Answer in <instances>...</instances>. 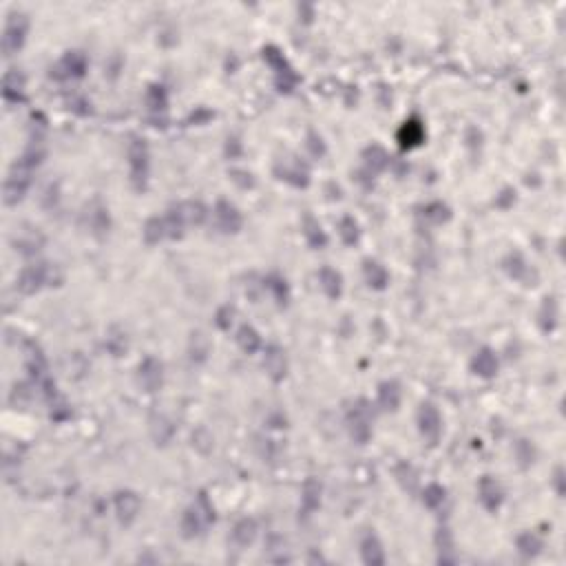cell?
I'll list each match as a JSON object with an SVG mask.
<instances>
[{"mask_svg":"<svg viewBox=\"0 0 566 566\" xmlns=\"http://www.w3.org/2000/svg\"><path fill=\"white\" fill-rule=\"evenodd\" d=\"M471 369L473 374H478L482 378H493L497 374V358L489 347H482L480 352H475L471 358Z\"/></svg>","mask_w":566,"mask_h":566,"instance_id":"17","label":"cell"},{"mask_svg":"<svg viewBox=\"0 0 566 566\" xmlns=\"http://www.w3.org/2000/svg\"><path fill=\"white\" fill-rule=\"evenodd\" d=\"M140 506H142V500L138 493H133V491H118L116 493V513L124 527H129L133 520L138 518Z\"/></svg>","mask_w":566,"mask_h":566,"instance_id":"12","label":"cell"},{"mask_svg":"<svg viewBox=\"0 0 566 566\" xmlns=\"http://www.w3.org/2000/svg\"><path fill=\"white\" fill-rule=\"evenodd\" d=\"M179 212H182V217L186 223H195L199 226L203 219H206V208H203V203L201 201H184V203H179Z\"/></svg>","mask_w":566,"mask_h":566,"instance_id":"28","label":"cell"},{"mask_svg":"<svg viewBox=\"0 0 566 566\" xmlns=\"http://www.w3.org/2000/svg\"><path fill=\"white\" fill-rule=\"evenodd\" d=\"M399 142L403 149H416V146H421L425 142V127H423V122L418 120V118H412V120H407L401 131H399Z\"/></svg>","mask_w":566,"mask_h":566,"instance_id":"16","label":"cell"},{"mask_svg":"<svg viewBox=\"0 0 566 566\" xmlns=\"http://www.w3.org/2000/svg\"><path fill=\"white\" fill-rule=\"evenodd\" d=\"M363 160H365V166H367L369 173H381V171H385V168H387L390 155H387V151L383 149V146L372 144V146H367V149L363 151Z\"/></svg>","mask_w":566,"mask_h":566,"instance_id":"24","label":"cell"},{"mask_svg":"<svg viewBox=\"0 0 566 566\" xmlns=\"http://www.w3.org/2000/svg\"><path fill=\"white\" fill-rule=\"evenodd\" d=\"M264 60L275 69L277 86L281 89V91H290V89L297 84V75H294L292 66L288 64V60L283 58V53L277 47H266L264 49Z\"/></svg>","mask_w":566,"mask_h":566,"instance_id":"6","label":"cell"},{"mask_svg":"<svg viewBox=\"0 0 566 566\" xmlns=\"http://www.w3.org/2000/svg\"><path fill=\"white\" fill-rule=\"evenodd\" d=\"M210 524H208V520L201 515L199 509L192 504L190 509H186V513L182 518V531H184V538H197L201 536L203 531H206Z\"/></svg>","mask_w":566,"mask_h":566,"instance_id":"18","label":"cell"},{"mask_svg":"<svg viewBox=\"0 0 566 566\" xmlns=\"http://www.w3.org/2000/svg\"><path fill=\"white\" fill-rule=\"evenodd\" d=\"M275 173L279 175V179H286L292 186H308V171L305 166H301L299 160H279L275 166Z\"/></svg>","mask_w":566,"mask_h":566,"instance_id":"14","label":"cell"},{"mask_svg":"<svg viewBox=\"0 0 566 566\" xmlns=\"http://www.w3.org/2000/svg\"><path fill=\"white\" fill-rule=\"evenodd\" d=\"M146 102H149L151 111H164L166 109V91L162 86H151L149 95H146Z\"/></svg>","mask_w":566,"mask_h":566,"instance_id":"39","label":"cell"},{"mask_svg":"<svg viewBox=\"0 0 566 566\" xmlns=\"http://www.w3.org/2000/svg\"><path fill=\"white\" fill-rule=\"evenodd\" d=\"M363 275H365L367 286L374 290H385L390 283V273L385 270V266L374 262V259H365L363 262Z\"/></svg>","mask_w":566,"mask_h":566,"instance_id":"20","label":"cell"},{"mask_svg":"<svg viewBox=\"0 0 566 566\" xmlns=\"http://www.w3.org/2000/svg\"><path fill=\"white\" fill-rule=\"evenodd\" d=\"M478 500L480 504L486 509V511H497L504 500V493H502V486L495 478L491 475H482L480 478V484H478Z\"/></svg>","mask_w":566,"mask_h":566,"instance_id":"9","label":"cell"},{"mask_svg":"<svg viewBox=\"0 0 566 566\" xmlns=\"http://www.w3.org/2000/svg\"><path fill=\"white\" fill-rule=\"evenodd\" d=\"M396 478H399V482L405 486L407 491H416V484H418V473L414 471L412 465H403L396 469Z\"/></svg>","mask_w":566,"mask_h":566,"instance_id":"38","label":"cell"},{"mask_svg":"<svg viewBox=\"0 0 566 566\" xmlns=\"http://www.w3.org/2000/svg\"><path fill=\"white\" fill-rule=\"evenodd\" d=\"M232 316H235V310L230 308V305H226V308H221L217 312V325L221 327V330H228L232 323Z\"/></svg>","mask_w":566,"mask_h":566,"instance_id":"43","label":"cell"},{"mask_svg":"<svg viewBox=\"0 0 566 566\" xmlns=\"http://www.w3.org/2000/svg\"><path fill=\"white\" fill-rule=\"evenodd\" d=\"M3 98L7 104H18L25 100V75L20 69H9L3 77Z\"/></svg>","mask_w":566,"mask_h":566,"instance_id":"15","label":"cell"},{"mask_svg":"<svg viewBox=\"0 0 566 566\" xmlns=\"http://www.w3.org/2000/svg\"><path fill=\"white\" fill-rule=\"evenodd\" d=\"M266 288L270 290V294H273L275 301H277L279 305H286V303H288L290 292H288V283H286V279H283V277H279V275H270V277L266 279Z\"/></svg>","mask_w":566,"mask_h":566,"instance_id":"31","label":"cell"},{"mask_svg":"<svg viewBox=\"0 0 566 566\" xmlns=\"http://www.w3.org/2000/svg\"><path fill=\"white\" fill-rule=\"evenodd\" d=\"M214 221H217V228L226 235L230 232H239L241 228V214L237 210L230 201H217V206H214Z\"/></svg>","mask_w":566,"mask_h":566,"instance_id":"11","label":"cell"},{"mask_svg":"<svg viewBox=\"0 0 566 566\" xmlns=\"http://www.w3.org/2000/svg\"><path fill=\"white\" fill-rule=\"evenodd\" d=\"M321 504V482H316L314 478H308L303 484V495H301V506L303 513L310 515L312 511H316Z\"/></svg>","mask_w":566,"mask_h":566,"instance_id":"23","label":"cell"},{"mask_svg":"<svg viewBox=\"0 0 566 566\" xmlns=\"http://www.w3.org/2000/svg\"><path fill=\"white\" fill-rule=\"evenodd\" d=\"M62 275L58 273V266L53 264H38V266H27L18 277V288L22 294H36L42 286H53L60 283Z\"/></svg>","mask_w":566,"mask_h":566,"instance_id":"1","label":"cell"},{"mask_svg":"<svg viewBox=\"0 0 566 566\" xmlns=\"http://www.w3.org/2000/svg\"><path fill=\"white\" fill-rule=\"evenodd\" d=\"M86 71V55L80 51L64 53V58L51 66V77L55 80H69V77H82Z\"/></svg>","mask_w":566,"mask_h":566,"instance_id":"8","label":"cell"},{"mask_svg":"<svg viewBox=\"0 0 566 566\" xmlns=\"http://www.w3.org/2000/svg\"><path fill=\"white\" fill-rule=\"evenodd\" d=\"M257 538V524H255V520L250 518H244L239 520V522L235 524L232 529V542L237 547H248V545H253Z\"/></svg>","mask_w":566,"mask_h":566,"instance_id":"25","label":"cell"},{"mask_svg":"<svg viewBox=\"0 0 566 566\" xmlns=\"http://www.w3.org/2000/svg\"><path fill=\"white\" fill-rule=\"evenodd\" d=\"M264 367L268 372V376L273 381H283L288 374V358H286V352L279 347V345H270L266 347V354H264Z\"/></svg>","mask_w":566,"mask_h":566,"instance_id":"13","label":"cell"},{"mask_svg":"<svg viewBox=\"0 0 566 566\" xmlns=\"http://www.w3.org/2000/svg\"><path fill=\"white\" fill-rule=\"evenodd\" d=\"M515 545H518V551L522 553V556H527V558H533V556H538L540 549H542V542H540V538H538V536H533V533H522V536H518Z\"/></svg>","mask_w":566,"mask_h":566,"instance_id":"35","label":"cell"},{"mask_svg":"<svg viewBox=\"0 0 566 566\" xmlns=\"http://www.w3.org/2000/svg\"><path fill=\"white\" fill-rule=\"evenodd\" d=\"M129 164H131V179L138 190L146 188V179H149V146L146 140L133 138L129 144Z\"/></svg>","mask_w":566,"mask_h":566,"instance_id":"3","label":"cell"},{"mask_svg":"<svg viewBox=\"0 0 566 566\" xmlns=\"http://www.w3.org/2000/svg\"><path fill=\"white\" fill-rule=\"evenodd\" d=\"M237 343L244 349L246 354H255L259 347H262V336L255 330L253 325H244L239 334H237Z\"/></svg>","mask_w":566,"mask_h":566,"instance_id":"27","label":"cell"},{"mask_svg":"<svg viewBox=\"0 0 566 566\" xmlns=\"http://www.w3.org/2000/svg\"><path fill=\"white\" fill-rule=\"evenodd\" d=\"M445 486H440V484H427L425 486V491H423V502H425V506H429V509H438L440 504L445 502Z\"/></svg>","mask_w":566,"mask_h":566,"instance_id":"37","label":"cell"},{"mask_svg":"<svg viewBox=\"0 0 566 566\" xmlns=\"http://www.w3.org/2000/svg\"><path fill=\"white\" fill-rule=\"evenodd\" d=\"M418 427H421V434L429 445H436L443 434V418L440 412L432 403H423L421 412H418Z\"/></svg>","mask_w":566,"mask_h":566,"instance_id":"7","label":"cell"},{"mask_svg":"<svg viewBox=\"0 0 566 566\" xmlns=\"http://www.w3.org/2000/svg\"><path fill=\"white\" fill-rule=\"evenodd\" d=\"M138 381L140 385L146 390V392H155L162 387V381H164V367L157 358L149 356L144 358L140 367H138Z\"/></svg>","mask_w":566,"mask_h":566,"instance_id":"10","label":"cell"},{"mask_svg":"<svg viewBox=\"0 0 566 566\" xmlns=\"http://www.w3.org/2000/svg\"><path fill=\"white\" fill-rule=\"evenodd\" d=\"M504 268H506V273L511 275L513 279H527V275H529V266H527V262H524V257L520 255V253H511L506 257V262H504Z\"/></svg>","mask_w":566,"mask_h":566,"instance_id":"33","label":"cell"},{"mask_svg":"<svg viewBox=\"0 0 566 566\" xmlns=\"http://www.w3.org/2000/svg\"><path fill=\"white\" fill-rule=\"evenodd\" d=\"M31 173H33V168L22 160H18L14 166H11L9 177L5 182V203L7 206H14V203L22 201V197H25V192L31 184Z\"/></svg>","mask_w":566,"mask_h":566,"instance_id":"2","label":"cell"},{"mask_svg":"<svg viewBox=\"0 0 566 566\" xmlns=\"http://www.w3.org/2000/svg\"><path fill=\"white\" fill-rule=\"evenodd\" d=\"M378 405L385 412H396L401 405V385L396 381H385L378 385Z\"/></svg>","mask_w":566,"mask_h":566,"instance_id":"21","label":"cell"},{"mask_svg":"<svg viewBox=\"0 0 566 566\" xmlns=\"http://www.w3.org/2000/svg\"><path fill=\"white\" fill-rule=\"evenodd\" d=\"M515 454H518V460H520V465H522V467H529L536 458V451H533V447H531L529 440H520L518 447H515Z\"/></svg>","mask_w":566,"mask_h":566,"instance_id":"41","label":"cell"},{"mask_svg":"<svg viewBox=\"0 0 566 566\" xmlns=\"http://www.w3.org/2000/svg\"><path fill=\"white\" fill-rule=\"evenodd\" d=\"M338 235H341L343 244L354 246V244L358 241V237H360V230H358L356 219H354V217H343L341 221H338Z\"/></svg>","mask_w":566,"mask_h":566,"instance_id":"34","label":"cell"},{"mask_svg":"<svg viewBox=\"0 0 566 566\" xmlns=\"http://www.w3.org/2000/svg\"><path fill=\"white\" fill-rule=\"evenodd\" d=\"M308 149L314 157H321L325 153V144H323V138L316 131H310L308 133Z\"/></svg>","mask_w":566,"mask_h":566,"instance_id":"42","label":"cell"},{"mask_svg":"<svg viewBox=\"0 0 566 566\" xmlns=\"http://www.w3.org/2000/svg\"><path fill=\"white\" fill-rule=\"evenodd\" d=\"M303 235H305V241L312 248H323L327 244V237L321 228V223L316 221L312 214H305L303 217Z\"/></svg>","mask_w":566,"mask_h":566,"instance_id":"26","label":"cell"},{"mask_svg":"<svg viewBox=\"0 0 566 566\" xmlns=\"http://www.w3.org/2000/svg\"><path fill=\"white\" fill-rule=\"evenodd\" d=\"M91 212H89V217H91V228L93 230H107L109 228V210L104 206H100L98 203V208H89Z\"/></svg>","mask_w":566,"mask_h":566,"instance_id":"40","label":"cell"},{"mask_svg":"<svg viewBox=\"0 0 566 566\" xmlns=\"http://www.w3.org/2000/svg\"><path fill=\"white\" fill-rule=\"evenodd\" d=\"M436 547L440 551V562H456L454 558V538H451L449 529H440L436 533Z\"/></svg>","mask_w":566,"mask_h":566,"instance_id":"29","label":"cell"},{"mask_svg":"<svg viewBox=\"0 0 566 566\" xmlns=\"http://www.w3.org/2000/svg\"><path fill=\"white\" fill-rule=\"evenodd\" d=\"M360 556H363V562L369 566H383L385 564V551L381 540L374 533H367L360 542Z\"/></svg>","mask_w":566,"mask_h":566,"instance_id":"19","label":"cell"},{"mask_svg":"<svg viewBox=\"0 0 566 566\" xmlns=\"http://www.w3.org/2000/svg\"><path fill=\"white\" fill-rule=\"evenodd\" d=\"M27 29H29L27 16L20 14V11H11L7 16L5 36H3V51L7 58L22 49V44H25V38H27Z\"/></svg>","mask_w":566,"mask_h":566,"instance_id":"5","label":"cell"},{"mask_svg":"<svg viewBox=\"0 0 566 566\" xmlns=\"http://www.w3.org/2000/svg\"><path fill=\"white\" fill-rule=\"evenodd\" d=\"M556 319H558V308H556V301L553 299H545V303H542V310H540V325H542V330L549 332L556 327Z\"/></svg>","mask_w":566,"mask_h":566,"instance_id":"36","label":"cell"},{"mask_svg":"<svg viewBox=\"0 0 566 566\" xmlns=\"http://www.w3.org/2000/svg\"><path fill=\"white\" fill-rule=\"evenodd\" d=\"M319 286L330 299H338L343 292V277L334 268H321L319 270Z\"/></svg>","mask_w":566,"mask_h":566,"instance_id":"22","label":"cell"},{"mask_svg":"<svg viewBox=\"0 0 566 566\" xmlns=\"http://www.w3.org/2000/svg\"><path fill=\"white\" fill-rule=\"evenodd\" d=\"M423 217L427 221H432V223H445V221L451 219V210H449V206H445L443 201H432L423 208Z\"/></svg>","mask_w":566,"mask_h":566,"instance_id":"30","label":"cell"},{"mask_svg":"<svg viewBox=\"0 0 566 566\" xmlns=\"http://www.w3.org/2000/svg\"><path fill=\"white\" fill-rule=\"evenodd\" d=\"M166 237V226H164V217H151L144 226V239L146 244H160Z\"/></svg>","mask_w":566,"mask_h":566,"instance_id":"32","label":"cell"},{"mask_svg":"<svg viewBox=\"0 0 566 566\" xmlns=\"http://www.w3.org/2000/svg\"><path fill=\"white\" fill-rule=\"evenodd\" d=\"M347 427L358 445H365L372 438V407L367 401L360 399L352 405V410L347 414Z\"/></svg>","mask_w":566,"mask_h":566,"instance_id":"4","label":"cell"}]
</instances>
